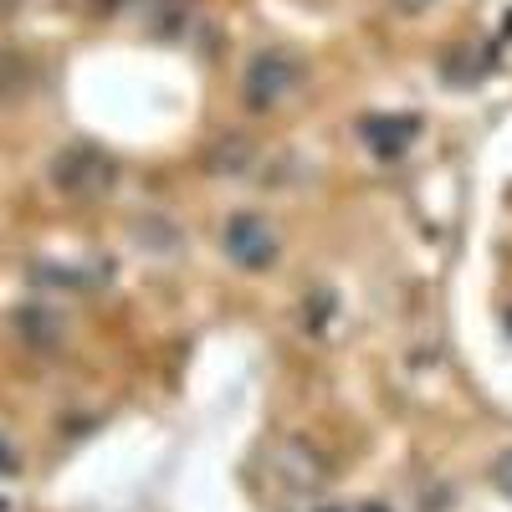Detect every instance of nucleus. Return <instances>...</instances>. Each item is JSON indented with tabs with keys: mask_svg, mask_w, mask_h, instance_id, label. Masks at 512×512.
I'll return each instance as SVG.
<instances>
[{
	"mask_svg": "<svg viewBox=\"0 0 512 512\" xmlns=\"http://www.w3.org/2000/svg\"><path fill=\"white\" fill-rule=\"evenodd\" d=\"M226 256L231 262H241L246 272H262L277 262V236L267 221H256V216H236L226 226Z\"/></svg>",
	"mask_w": 512,
	"mask_h": 512,
	"instance_id": "obj_2",
	"label": "nucleus"
},
{
	"mask_svg": "<svg viewBox=\"0 0 512 512\" xmlns=\"http://www.w3.org/2000/svg\"><path fill=\"white\" fill-rule=\"evenodd\" d=\"M0 466H11V456H6V446H0Z\"/></svg>",
	"mask_w": 512,
	"mask_h": 512,
	"instance_id": "obj_5",
	"label": "nucleus"
},
{
	"mask_svg": "<svg viewBox=\"0 0 512 512\" xmlns=\"http://www.w3.org/2000/svg\"><path fill=\"white\" fill-rule=\"evenodd\" d=\"M297 82H303V62H297L292 52H282V47H267L246 67V103L256 113H267V108H277L282 98L297 93Z\"/></svg>",
	"mask_w": 512,
	"mask_h": 512,
	"instance_id": "obj_1",
	"label": "nucleus"
},
{
	"mask_svg": "<svg viewBox=\"0 0 512 512\" xmlns=\"http://www.w3.org/2000/svg\"><path fill=\"white\" fill-rule=\"evenodd\" d=\"M52 180H57L67 195H98V190H108L113 169H108V159L93 154V149H67V154H57Z\"/></svg>",
	"mask_w": 512,
	"mask_h": 512,
	"instance_id": "obj_3",
	"label": "nucleus"
},
{
	"mask_svg": "<svg viewBox=\"0 0 512 512\" xmlns=\"http://www.w3.org/2000/svg\"><path fill=\"white\" fill-rule=\"evenodd\" d=\"M497 482L512 492V456H502V466H497Z\"/></svg>",
	"mask_w": 512,
	"mask_h": 512,
	"instance_id": "obj_4",
	"label": "nucleus"
}]
</instances>
